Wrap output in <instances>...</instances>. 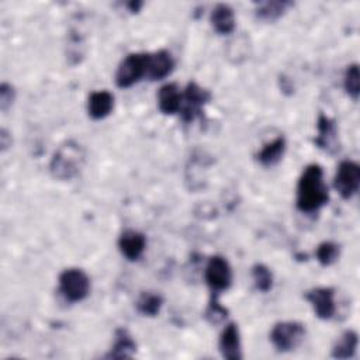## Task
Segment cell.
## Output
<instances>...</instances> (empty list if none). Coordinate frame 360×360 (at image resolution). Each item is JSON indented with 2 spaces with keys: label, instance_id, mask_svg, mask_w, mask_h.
<instances>
[{
  "label": "cell",
  "instance_id": "6da1fadb",
  "mask_svg": "<svg viewBox=\"0 0 360 360\" xmlns=\"http://www.w3.org/2000/svg\"><path fill=\"white\" fill-rule=\"evenodd\" d=\"M329 201V191L323 181V170L319 165H308L301 173L297 184V208L301 212L312 214L319 211Z\"/></svg>",
  "mask_w": 360,
  "mask_h": 360
},
{
  "label": "cell",
  "instance_id": "7a4b0ae2",
  "mask_svg": "<svg viewBox=\"0 0 360 360\" xmlns=\"http://www.w3.org/2000/svg\"><path fill=\"white\" fill-rule=\"evenodd\" d=\"M84 160V149L75 141H66L55 150L49 172L58 180H70L80 173Z\"/></svg>",
  "mask_w": 360,
  "mask_h": 360
},
{
  "label": "cell",
  "instance_id": "3957f363",
  "mask_svg": "<svg viewBox=\"0 0 360 360\" xmlns=\"http://www.w3.org/2000/svg\"><path fill=\"white\" fill-rule=\"evenodd\" d=\"M148 53L134 52L127 55L115 72V83L121 89L131 87L146 75Z\"/></svg>",
  "mask_w": 360,
  "mask_h": 360
},
{
  "label": "cell",
  "instance_id": "277c9868",
  "mask_svg": "<svg viewBox=\"0 0 360 360\" xmlns=\"http://www.w3.org/2000/svg\"><path fill=\"white\" fill-rule=\"evenodd\" d=\"M59 290L69 302H79L89 295L90 278L80 269H66L59 276Z\"/></svg>",
  "mask_w": 360,
  "mask_h": 360
},
{
  "label": "cell",
  "instance_id": "5b68a950",
  "mask_svg": "<svg viewBox=\"0 0 360 360\" xmlns=\"http://www.w3.org/2000/svg\"><path fill=\"white\" fill-rule=\"evenodd\" d=\"M305 336V328L297 321H284L273 326L270 332V340L278 352L294 350Z\"/></svg>",
  "mask_w": 360,
  "mask_h": 360
},
{
  "label": "cell",
  "instance_id": "8992f818",
  "mask_svg": "<svg viewBox=\"0 0 360 360\" xmlns=\"http://www.w3.org/2000/svg\"><path fill=\"white\" fill-rule=\"evenodd\" d=\"M333 187L342 198H352L360 187V166L353 160H343L336 169Z\"/></svg>",
  "mask_w": 360,
  "mask_h": 360
},
{
  "label": "cell",
  "instance_id": "52a82bcc",
  "mask_svg": "<svg viewBox=\"0 0 360 360\" xmlns=\"http://www.w3.org/2000/svg\"><path fill=\"white\" fill-rule=\"evenodd\" d=\"M204 278L212 294L228 290L232 283V270L226 259L218 255L212 256L205 266Z\"/></svg>",
  "mask_w": 360,
  "mask_h": 360
},
{
  "label": "cell",
  "instance_id": "ba28073f",
  "mask_svg": "<svg viewBox=\"0 0 360 360\" xmlns=\"http://www.w3.org/2000/svg\"><path fill=\"white\" fill-rule=\"evenodd\" d=\"M210 98L211 94L208 90L202 89L194 82H190L183 91V101L180 108L181 118L186 122L194 121L197 117L201 115L202 107L210 101Z\"/></svg>",
  "mask_w": 360,
  "mask_h": 360
},
{
  "label": "cell",
  "instance_id": "9c48e42d",
  "mask_svg": "<svg viewBox=\"0 0 360 360\" xmlns=\"http://www.w3.org/2000/svg\"><path fill=\"white\" fill-rule=\"evenodd\" d=\"M305 300L321 319H330L336 312L335 291L330 287H316L305 292Z\"/></svg>",
  "mask_w": 360,
  "mask_h": 360
},
{
  "label": "cell",
  "instance_id": "30bf717a",
  "mask_svg": "<svg viewBox=\"0 0 360 360\" xmlns=\"http://www.w3.org/2000/svg\"><path fill=\"white\" fill-rule=\"evenodd\" d=\"M174 69V59L166 49H159L153 53H148L146 75L149 80H162L167 77Z\"/></svg>",
  "mask_w": 360,
  "mask_h": 360
},
{
  "label": "cell",
  "instance_id": "8fae6325",
  "mask_svg": "<svg viewBox=\"0 0 360 360\" xmlns=\"http://www.w3.org/2000/svg\"><path fill=\"white\" fill-rule=\"evenodd\" d=\"M118 248L128 260H138L146 248V238L135 229H127L118 238Z\"/></svg>",
  "mask_w": 360,
  "mask_h": 360
},
{
  "label": "cell",
  "instance_id": "7c38bea8",
  "mask_svg": "<svg viewBox=\"0 0 360 360\" xmlns=\"http://www.w3.org/2000/svg\"><path fill=\"white\" fill-rule=\"evenodd\" d=\"M219 352L224 359L239 360L242 359V346L240 335L238 325L235 322L226 323L221 336H219Z\"/></svg>",
  "mask_w": 360,
  "mask_h": 360
},
{
  "label": "cell",
  "instance_id": "4fadbf2b",
  "mask_svg": "<svg viewBox=\"0 0 360 360\" xmlns=\"http://www.w3.org/2000/svg\"><path fill=\"white\" fill-rule=\"evenodd\" d=\"M183 101V93L176 83H166L159 89L158 105L163 114L172 115L180 112Z\"/></svg>",
  "mask_w": 360,
  "mask_h": 360
},
{
  "label": "cell",
  "instance_id": "5bb4252c",
  "mask_svg": "<svg viewBox=\"0 0 360 360\" xmlns=\"http://www.w3.org/2000/svg\"><path fill=\"white\" fill-rule=\"evenodd\" d=\"M210 22L215 32L219 35H228L235 30V13L231 6L225 3L217 4L210 15Z\"/></svg>",
  "mask_w": 360,
  "mask_h": 360
},
{
  "label": "cell",
  "instance_id": "9a60e30c",
  "mask_svg": "<svg viewBox=\"0 0 360 360\" xmlns=\"http://www.w3.org/2000/svg\"><path fill=\"white\" fill-rule=\"evenodd\" d=\"M316 138L314 139L315 145L323 150H335L338 149L336 146V125L332 118H329L325 114H319L318 121H316Z\"/></svg>",
  "mask_w": 360,
  "mask_h": 360
},
{
  "label": "cell",
  "instance_id": "2e32d148",
  "mask_svg": "<svg viewBox=\"0 0 360 360\" xmlns=\"http://www.w3.org/2000/svg\"><path fill=\"white\" fill-rule=\"evenodd\" d=\"M114 108V96L107 90H97L89 96L87 111L93 120H103Z\"/></svg>",
  "mask_w": 360,
  "mask_h": 360
},
{
  "label": "cell",
  "instance_id": "e0dca14e",
  "mask_svg": "<svg viewBox=\"0 0 360 360\" xmlns=\"http://www.w3.org/2000/svg\"><path fill=\"white\" fill-rule=\"evenodd\" d=\"M136 352V343L124 328H118L114 335V342L105 357L108 359H129Z\"/></svg>",
  "mask_w": 360,
  "mask_h": 360
},
{
  "label": "cell",
  "instance_id": "ac0fdd59",
  "mask_svg": "<svg viewBox=\"0 0 360 360\" xmlns=\"http://www.w3.org/2000/svg\"><path fill=\"white\" fill-rule=\"evenodd\" d=\"M285 152V138L284 136H277L273 141L267 142L256 155V159L260 165L270 167L277 165Z\"/></svg>",
  "mask_w": 360,
  "mask_h": 360
},
{
  "label": "cell",
  "instance_id": "d6986e66",
  "mask_svg": "<svg viewBox=\"0 0 360 360\" xmlns=\"http://www.w3.org/2000/svg\"><path fill=\"white\" fill-rule=\"evenodd\" d=\"M359 343V336L354 330H345L335 342L332 347V357L335 359H350L354 356Z\"/></svg>",
  "mask_w": 360,
  "mask_h": 360
},
{
  "label": "cell",
  "instance_id": "ffe728a7",
  "mask_svg": "<svg viewBox=\"0 0 360 360\" xmlns=\"http://www.w3.org/2000/svg\"><path fill=\"white\" fill-rule=\"evenodd\" d=\"M291 1H260L256 3L255 14L263 21H276L291 7Z\"/></svg>",
  "mask_w": 360,
  "mask_h": 360
},
{
  "label": "cell",
  "instance_id": "44dd1931",
  "mask_svg": "<svg viewBox=\"0 0 360 360\" xmlns=\"http://www.w3.org/2000/svg\"><path fill=\"white\" fill-rule=\"evenodd\" d=\"M162 305H163V298L158 292H153V291H143L135 302L138 312L142 314L143 316L158 315Z\"/></svg>",
  "mask_w": 360,
  "mask_h": 360
},
{
  "label": "cell",
  "instance_id": "7402d4cb",
  "mask_svg": "<svg viewBox=\"0 0 360 360\" xmlns=\"http://www.w3.org/2000/svg\"><path fill=\"white\" fill-rule=\"evenodd\" d=\"M343 86L346 93L353 98L357 100L360 94V70L357 63H352L347 66L343 77Z\"/></svg>",
  "mask_w": 360,
  "mask_h": 360
},
{
  "label": "cell",
  "instance_id": "603a6c76",
  "mask_svg": "<svg viewBox=\"0 0 360 360\" xmlns=\"http://www.w3.org/2000/svg\"><path fill=\"white\" fill-rule=\"evenodd\" d=\"M340 253V248L338 243L326 240L318 245L316 250H315V257L316 260L322 264V266H330L332 263H335L339 257Z\"/></svg>",
  "mask_w": 360,
  "mask_h": 360
},
{
  "label": "cell",
  "instance_id": "cb8c5ba5",
  "mask_svg": "<svg viewBox=\"0 0 360 360\" xmlns=\"http://www.w3.org/2000/svg\"><path fill=\"white\" fill-rule=\"evenodd\" d=\"M252 277H253V283L255 287L262 291V292H267L271 290L273 287V274L270 271V269L262 263H257L252 267Z\"/></svg>",
  "mask_w": 360,
  "mask_h": 360
},
{
  "label": "cell",
  "instance_id": "d4e9b609",
  "mask_svg": "<svg viewBox=\"0 0 360 360\" xmlns=\"http://www.w3.org/2000/svg\"><path fill=\"white\" fill-rule=\"evenodd\" d=\"M204 316L207 318L208 322L211 323H219L222 322L226 316H228V309L224 308L219 301H218V294H212L211 295V300H210V304L205 309V314Z\"/></svg>",
  "mask_w": 360,
  "mask_h": 360
},
{
  "label": "cell",
  "instance_id": "484cf974",
  "mask_svg": "<svg viewBox=\"0 0 360 360\" xmlns=\"http://www.w3.org/2000/svg\"><path fill=\"white\" fill-rule=\"evenodd\" d=\"M235 42L238 44L236 48L232 46V45L228 46V58H229L233 63H240V62L245 60L246 56H248V42H246V38L243 39L242 44H239V42H240V38H236Z\"/></svg>",
  "mask_w": 360,
  "mask_h": 360
},
{
  "label": "cell",
  "instance_id": "4316f807",
  "mask_svg": "<svg viewBox=\"0 0 360 360\" xmlns=\"http://www.w3.org/2000/svg\"><path fill=\"white\" fill-rule=\"evenodd\" d=\"M14 98H15L14 87L8 83H1V86H0V108L3 111L8 110V107H11V104H13Z\"/></svg>",
  "mask_w": 360,
  "mask_h": 360
},
{
  "label": "cell",
  "instance_id": "83f0119b",
  "mask_svg": "<svg viewBox=\"0 0 360 360\" xmlns=\"http://www.w3.org/2000/svg\"><path fill=\"white\" fill-rule=\"evenodd\" d=\"M7 138H8V134L6 129H1V135H0V143H1V150H6L11 143L7 142Z\"/></svg>",
  "mask_w": 360,
  "mask_h": 360
},
{
  "label": "cell",
  "instance_id": "f1b7e54d",
  "mask_svg": "<svg viewBox=\"0 0 360 360\" xmlns=\"http://www.w3.org/2000/svg\"><path fill=\"white\" fill-rule=\"evenodd\" d=\"M127 6H128L131 13H136L142 7V3L141 1H129V3H127Z\"/></svg>",
  "mask_w": 360,
  "mask_h": 360
}]
</instances>
